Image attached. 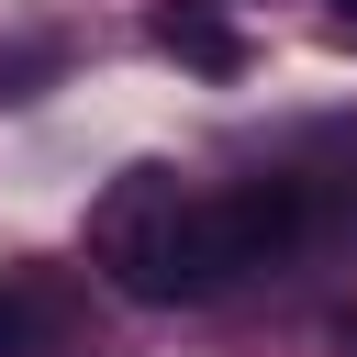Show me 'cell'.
<instances>
[{
  "mask_svg": "<svg viewBox=\"0 0 357 357\" xmlns=\"http://www.w3.org/2000/svg\"><path fill=\"white\" fill-rule=\"evenodd\" d=\"M178 178L167 167H123L100 201H89V257L112 268V290H134L145 301V279H156V257H167V234H178Z\"/></svg>",
  "mask_w": 357,
  "mask_h": 357,
  "instance_id": "obj_1",
  "label": "cell"
},
{
  "mask_svg": "<svg viewBox=\"0 0 357 357\" xmlns=\"http://www.w3.org/2000/svg\"><path fill=\"white\" fill-rule=\"evenodd\" d=\"M201 234L223 257V279H257V268H290L301 234H312V190L301 178H245L223 201H201Z\"/></svg>",
  "mask_w": 357,
  "mask_h": 357,
  "instance_id": "obj_2",
  "label": "cell"
},
{
  "mask_svg": "<svg viewBox=\"0 0 357 357\" xmlns=\"http://www.w3.org/2000/svg\"><path fill=\"white\" fill-rule=\"evenodd\" d=\"M156 56H178V67H201V78H245V67H257V45H245L212 0H167V11H156Z\"/></svg>",
  "mask_w": 357,
  "mask_h": 357,
  "instance_id": "obj_3",
  "label": "cell"
},
{
  "mask_svg": "<svg viewBox=\"0 0 357 357\" xmlns=\"http://www.w3.org/2000/svg\"><path fill=\"white\" fill-rule=\"evenodd\" d=\"M33 346H45V335H33V301L0 290V357H33Z\"/></svg>",
  "mask_w": 357,
  "mask_h": 357,
  "instance_id": "obj_4",
  "label": "cell"
},
{
  "mask_svg": "<svg viewBox=\"0 0 357 357\" xmlns=\"http://www.w3.org/2000/svg\"><path fill=\"white\" fill-rule=\"evenodd\" d=\"M335 22H346V33H357V0H335Z\"/></svg>",
  "mask_w": 357,
  "mask_h": 357,
  "instance_id": "obj_5",
  "label": "cell"
}]
</instances>
